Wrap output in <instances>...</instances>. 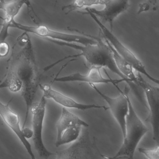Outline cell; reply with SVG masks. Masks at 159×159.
Instances as JSON below:
<instances>
[{"label":"cell","mask_w":159,"mask_h":159,"mask_svg":"<svg viewBox=\"0 0 159 159\" xmlns=\"http://www.w3.org/2000/svg\"><path fill=\"white\" fill-rule=\"evenodd\" d=\"M140 153L144 154L148 159H159V147L157 145L154 148H140L138 149Z\"/></svg>","instance_id":"cell-19"},{"label":"cell","mask_w":159,"mask_h":159,"mask_svg":"<svg viewBox=\"0 0 159 159\" xmlns=\"http://www.w3.org/2000/svg\"><path fill=\"white\" fill-rule=\"evenodd\" d=\"M39 87L43 93V96L46 98L52 99L56 103L66 108L76 109L81 111L88 110L93 109H103L104 110L108 109V108L105 106L79 103L71 98L54 90L51 85L48 84H40Z\"/></svg>","instance_id":"cell-12"},{"label":"cell","mask_w":159,"mask_h":159,"mask_svg":"<svg viewBox=\"0 0 159 159\" xmlns=\"http://www.w3.org/2000/svg\"><path fill=\"white\" fill-rule=\"evenodd\" d=\"M101 68L91 66L86 74H82L80 72L62 77H56L54 79L53 82H83L91 84H111L115 87H118V84L123 82H125L123 79L112 80L109 76V78L103 77L101 72Z\"/></svg>","instance_id":"cell-10"},{"label":"cell","mask_w":159,"mask_h":159,"mask_svg":"<svg viewBox=\"0 0 159 159\" xmlns=\"http://www.w3.org/2000/svg\"><path fill=\"white\" fill-rule=\"evenodd\" d=\"M137 85L145 93L148 102L149 114L148 120L152 129V139L159 145V88L150 84L144 80L140 73H138Z\"/></svg>","instance_id":"cell-8"},{"label":"cell","mask_w":159,"mask_h":159,"mask_svg":"<svg viewBox=\"0 0 159 159\" xmlns=\"http://www.w3.org/2000/svg\"><path fill=\"white\" fill-rule=\"evenodd\" d=\"M55 159H107L99 150L95 137L87 130L70 147L55 153Z\"/></svg>","instance_id":"cell-5"},{"label":"cell","mask_w":159,"mask_h":159,"mask_svg":"<svg viewBox=\"0 0 159 159\" xmlns=\"http://www.w3.org/2000/svg\"><path fill=\"white\" fill-rule=\"evenodd\" d=\"M11 28L20 30L25 31V33L26 34L30 33L45 39L52 40L67 43H78L84 46L96 43V41L93 39L82 34L77 35L65 33L51 29L43 25H38L36 26L26 25L14 20L10 26Z\"/></svg>","instance_id":"cell-6"},{"label":"cell","mask_w":159,"mask_h":159,"mask_svg":"<svg viewBox=\"0 0 159 159\" xmlns=\"http://www.w3.org/2000/svg\"><path fill=\"white\" fill-rule=\"evenodd\" d=\"M24 35L26 37L25 46L15 57L11 58L8 67L22 84L21 94L26 106L22 129L25 127L30 111L34 104L37 88L40 84L38 66L31 39L28 34L25 33Z\"/></svg>","instance_id":"cell-1"},{"label":"cell","mask_w":159,"mask_h":159,"mask_svg":"<svg viewBox=\"0 0 159 159\" xmlns=\"http://www.w3.org/2000/svg\"><path fill=\"white\" fill-rule=\"evenodd\" d=\"M11 100L7 104H5L0 100V117L5 125L18 138L31 159H36L31 144L23 134V129L20 124L19 115L10 107V104Z\"/></svg>","instance_id":"cell-11"},{"label":"cell","mask_w":159,"mask_h":159,"mask_svg":"<svg viewBox=\"0 0 159 159\" xmlns=\"http://www.w3.org/2000/svg\"><path fill=\"white\" fill-rule=\"evenodd\" d=\"M104 0H94V1H85V0H79L75 1L70 3L68 5H66L62 7L63 11H67L66 14L69 13L73 11H77L81 9H90L92 7L97 5H103Z\"/></svg>","instance_id":"cell-17"},{"label":"cell","mask_w":159,"mask_h":159,"mask_svg":"<svg viewBox=\"0 0 159 159\" xmlns=\"http://www.w3.org/2000/svg\"><path fill=\"white\" fill-rule=\"evenodd\" d=\"M23 129V134L26 139L31 138L33 137V131L29 128H24Z\"/></svg>","instance_id":"cell-20"},{"label":"cell","mask_w":159,"mask_h":159,"mask_svg":"<svg viewBox=\"0 0 159 159\" xmlns=\"http://www.w3.org/2000/svg\"><path fill=\"white\" fill-rule=\"evenodd\" d=\"M9 30L5 28H2L0 30V58L5 57L9 54L10 46L5 41L9 36Z\"/></svg>","instance_id":"cell-18"},{"label":"cell","mask_w":159,"mask_h":159,"mask_svg":"<svg viewBox=\"0 0 159 159\" xmlns=\"http://www.w3.org/2000/svg\"><path fill=\"white\" fill-rule=\"evenodd\" d=\"M5 2L4 1H0V10L2 11V10H3Z\"/></svg>","instance_id":"cell-21"},{"label":"cell","mask_w":159,"mask_h":159,"mask_svg":"<svg viewBox=\"0 0 159 159\" xmlns=\"http://www.w3.org/2000/svg\"><path fill=\"white\" fill-rule=\"evenodd\" d=\"M106 42L108 44L111 50L112 51L113 58L115 61L116 66L118 68L120 72L126 79L129 80L131 82L137 85V77L134 73V69L130 64L126 62L123 58H122L114 50L112 46L107 41Z\"/></svg>","instance_id":"cell-15"},{"label":"cell","mask_w":159,"mask_h":159,"mask_svg":"<svg viewBox=\"0 0 159 159\" xmlns=\"http://www.w3.org/2000/svg\"><path fill=\"white\" fill-rule=\"evenodd\" d=\"M2 26V24H0V26Z\"/></svg>","instance_id":"cell-22"},{"label":"cell","mask_w":159,"mask_h":159,"mask_svg":"<svg viewBox=\"0 0 159 159\" xmlns=\"http://www.w3.org/2000/svg\"><path fill=\"white\" fill-rule=\"evenodd\" d=\"M85 11L86 13L85 14L89 15L91 18L94 21L96 24L98 25L99 29L100 30V33L103 35L105 40L107 41L110 44L116 52L122 58L130 64L134 70L137 71L138 73L144 75L150 80L157 84H159V80L149 74L148 72L146 70L145 66L138 58L135 54L125 45L110 30L106 27L95 16L88 11Z\"/></svg>","instance_id":"cell-4"},{"label":"cell","mask_w":159,"mask_h":159,"mask_svg":"<svg viewBox=\"0 0 159 159\" xmlns=\"http://www.w3.org/2000/svg\"><path fill=\"white\" fill-rule=\"evenodd\" d=\"M104 8L101 10L94 8L85 9L91 13L99 17L101 22L108 23L112 32L115 19L120 15L125 12L130 7L129 1H113L104 0Z\"/></svg>","instance_id":"cell-13"},{"label":"cell","mask_w":159,"mask_h":159,"mask_svg":"<svg viewBox=\"0 0 159 159\" xmlns=\"http://www.w3.org/2000/svg\"><path fill=\"white\" fill-rule=\"evenodd\" d=\"M89 85L107 102V107L119 125L124 138L125 135V120L128 111V89L125 88V91L123 92L119 87H117L120 94L117 97L112 98L102 93L95 84Z\"/></svg>","instance_id":"cell-9"},{"label":"cell","mask_w":159,"mask_h":159,"mask_svg":"<svg viewBox=\"0 0 159 159\" xmlns=\"http://www.w3.org/2000/svg\"><path fill=\"white\" fill-rule=\"evenodd\" d=\"M83 127L81 125H75L66 129L61 135L60 139L56 141V147H59L77 141L81 134Z\"/></svg>","instance_id":"cell-16"},{"label":"cell","mask_w":159,"mask_h":159,"mask_svg":"<svg viewBox=\"0 0 159 159\" xmlns=\"http://www.w3.org/2000/svg\"><path fill=\"white\" fill-rule=\"evenodd\" d=\"M75 125L87 127L89 126V124L66 108H62L61 116L56 124V141L60 139L61 135L66 129Z\"/></svg>","instance_id":"cell-14"},{"label":"cell","mask_w":159,"mask_h":159,"mask_svg":"<svg viewBox=\"0 0 159 159\" xmlns=\"http://www.w3.org/2000/svg\"><path fill=\"white\" fill-rule=\"evenodd\" d=\"M128 103V111L125 120V135L122 144L113 157L105 155L107 159L125 158L134 159V155L139 142L149 130L136 112L129 96Z\"/></svg>","instance_id":"cell-3"},{"label":"cell","mask_w":159,"mask_h":159,"mask_svg":"<svg viewBox=\"0 0 159 159\" xmlns=\"http://www.w3.org/2000/svg\"><path fill=\"white\" fill-rule=\"evenodd\" d=\"M68 29L70 31H75L77 33L90 37L95 40L96 41V43L95 44H88L84 46L78 45L76 43H67L52 40L46 39L48 41L59 46L69 47L81 52L79 54L75 55L72 56H69L57 61L53 64L55 66L67 58L75 57H83L87 63L91 65V66L99 67L101 68L103 67L106 68L114 74L120 77L121 79L124 80L126 83L134 90L136 95L139 98L140 97L137 88L136 87V85L125 78L119 71L115 64L112 51L111 50L108 44L107 43H104L102 39L100 38V36L95 37L88 34H85L84 32L74 29L68 28Z\"/></svg>","instance_id":"cell-2"},{"label":"cell","mask_w":159,"mask_h":159,"mask_svg":"<svg viewBox=\"0 0 159 159\" xmlns=\"http://www.w3.org/2000/svg\"><path fill=\"white\" fill-rule=\"evenodd\" d=\"M47 104L46 98L43 96L39 102L34 103L30 109L32 113V140L36 151L40 158L48 159L55 155L45 147L43 139V129L46 112Z\"/></svg>","instance_id":"cell-7"}]
</instances>
